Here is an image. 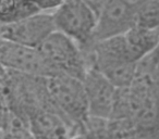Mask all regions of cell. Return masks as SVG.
I'll return each instance as SVG.
<instances>
[{
    "instance_id": "6da1fadb",
    "label": "cell",
    "mask_w": 159,
    "mask_h": 139,
    "mask_svg": "<svg viewBox=\"0 0 159 139\" xmlns=\"http://www.w3.org/2000/svg\"><path fill=\"white\" fill-rule=\"evenodd\" d=\"M110 119H129L147 139H159V64L145 58L133 83L119 88Z\"/></svg>"
},
{
    "instance_id": "9a60e30c",
    "label": "cell",
    "mask_w": 159,
    "mask_h": 139,
    "mask_svg": "<svg viewBox=\"0 0 159 139\" xmlns=\"http://www.w3.org/2000/svg\"><path fill=\"white\" fill-rule=\"evenodd\" d=\"M8 113V106L6 104V101L3 99V96L0 91V130L2 129L3 123H5L6 116H7Z\"/></svg>"
},
{
    "instance_id": "ba28073f",
    "label": "cell",
    "mask_w": 159,
    "mask_h": 139,
    "mask_svg": "<svg viewBox=\"0 0 159 139\" xmlns=\"http://www.w3.org/2000/svg\"><path fill=\"white\" fill-rule=\"evenodd\" d=\"M55 32L56 27L52 15L38 12L20 22L7 26L2 38L29 48L38 49Z\"/></svg>"
},
{
    "instance_id": "8992f818",
    "label": "cell",
    "mask_w": 159,
    "mask_h": 139,
    "mask_svg": "<svg viewBox=\"0 0 159 139\" xmlns=\"http://www.w3.org/2000/svg\"><path fill=\"white\" fill-rule=\"evenodd\" d=\"M136 26V1L105 0L97 16L94 41L124 36Z\"/></svg>"
},
{
    "instance_id": "277c9868",
    "label": "cell",
    "mask_w": 159,
    "mask_h": 139,
    "mask_svg": "<svg viewBox=\"0 0 159 139\" xmlns=\"http://www.w3.org/2000/svg\"><path fill=\"white\" fill-rule=\"evenodd\" d=\"M37 50L53 75L63 74L84 80L89 71L80 47L72 39L57 31L51 34Z\"/></svg>"
},
{
    "instance_id": "7c38bea8",
    "label": "cell",
    "mask_w": 159,
    "mask_h": 139,
    "mask_svg": "<svg viewBox=\"0 0 159 139\" xmlns=\"http://www.w3.org/2000/svg\"><path fill=\"white\" fill-rule=\"evenodd\" d=\"M38 12L40 11L35 1L0 0V23L6 26L20 22Z\"/></svg>"
},
{
    "instance_id": "3957f363",
    "label": "cell",
    "mask_w": 159,
    "mask_h": 139,
    "mask_svg": "<svg viewBox=\"0 0 159 139\" xmlns=\"http://www.w3.org/2000/svg\"><path fill=\"white\" fill-rule=\"evenodd\" d=\"M46 88L51 104L80 132L81 126L89 116L83 80L63 74H56L46 78Z\"/></svg>"
},
{
    "instance_id": "5bb4252c",
    "label": "cell",
    "mask_w": 159,
    "mask_h": 139,
    "mask_svg": "<svg viewBox=\"0 0 159 139\" xmlns=\"http://www.w3.org/2000/svg\"><path fill=\"white\" fill-rule=\"evenodd\" d=\"M35 2L40 12L52 14L59 8V6L62 3V1L61 0L60 1L59 0H39V1H35Z\"/></svg>"
},
{
    "instance_id": "e0dca14e",
    "label": "cell",
    "mask_w": 159,
    "mask_h": 139,
    "mask_svg": "<svg viewBox=\"0 0 159 139\" xmlns=\"http://www.w3.org/2000/svg\"><path fill=\"white\" fill-rule=\"evenodd\" d=\"M6 28H7V26L0 23V38L3 36V34H5V32H6Z\"/></svg>"
},
{
    "instance_id": "2e32d148",
    "label": "cell",
    "mask_w": 159,
    "mask_h": 139,
    "mask_svg": "<svg viewBox=\"0 0 159 139\" xmlns=\"http://www.w3.org/2000/svg\"><path fill=\"white\" fill-rule=\"evenodd\" d=\"M146 58H147V59L149 60L152 63L159 64V45H158V47L156 48V50H155L152 54H149L148 57H146Z\"/></svg>"
},
{
    "instance_id": "9c48e42d",
    "label": "cell",
    "mask_w": 159,
    "mask_h": 139,
    "mask_svg": "<svg viewBox=\"0 0 159 139\" xmlns=\"http://www.w3.org/2000/svg\"><path fill=\"white\" fill-rule=\"evenodd\" d=\"M27 123L33 139H72L80 136L79 129L52 106L33 112Z\"/></svg>"
},
{
    "instance_id": "7a4b0ae2",
    "label": "cell",
    "mask_w": 159,
    "mask_h": 139,
    "mask_svg": "<svg viewBox=\"0 0 159 139\" xmlns=\"http://www.w3.org/2000/svg\"><path fill=\"white\" fill-rule=\"evenodd\" d=\"M137 64L129 52L124 36L95 41L93 68L118 89L132 84L136 76Z\"/></svg>"
},
{
    "instance_id": "4fadbf2b",
    "label": "cell",
    "mask_w": 159,
    "mask_h": 139,
    "mask_svg": "<svg viewBox=\"0 0 159 139\" xmlns=\"http://www.w3.org/2000/svg\"><path fill=\"white\" fill-rule=\"evenodd\" d=\"M136 26L147 29L159 28V0L136 1Z\"/></svg>"
},
{
    "instance_id": "5b68a950",
    "label": "cell",
    "mask_w": 159,
    "mask_h": 139,
    "mask_svg": "<svg viewBox=\"0 0 159 139\" xmlns=\"http://www.w3.org/2000/svg\"><path fill=\"white\" fill-rule=\"evenodd\" d=\"M56 31L72 39L81 50L94 44L93 35L97 16L87 1H62L52 14Z\"/></svg>"
},
{
    "instance_id": "30bf717a",
    "label": "cell",
    "mask_w": 159,
    "mask_h": 139,
    "mask_svg": "<svg viewBox=\"0 0 159 139\" xmlns=\"http://www.w3.org/2000/svg\"><path fill=\"white\" fill-rule=\"evenodd\" d=\"M83 84L86 93L89 115L110 119L115 108L117 87L94 68L87 72Z\"/></svg>"
},
{
    "instance_id": "8fae6325",
    "label": "cell",
    "mask_w": 159,
    "mask_h": 139,
    "mask_svg": "<svg viewBox=\"0 0 159 139\" xmlns=\"http://www.w3.org/2000/svg\"><path fill=\"white\" fill-rule=\"evenodd\" d=\"M126 47L136 63L152 54L159 45V28L147 29L135 26L124 35Z\"/></svg>"
},
{
    "instance_id": "52a82bcc",
    "label": "cell",
    "mask_w": 159,
    "mask_h": 139,
    "mask_svg": "<svg viewBox=\"0 0 159 139\" xmlns=\"http://www.w3.org/2000/svg\"><path fill=\"white\" fill-rule=\"evenodd\" d=\"M0 66L10 72L47 78L53 75L37 49L0 38Z\"/></svg>"
}]
</instances>
